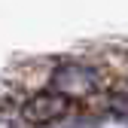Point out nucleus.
<instances>
[{
  "instance_id": "nucleus-1",
  "label": "nucleus",
  "mask_w": 128,
  "mask_h": 128,
  "mask_svg": "<svg viewBox=\"0 0 128 128\" xmlns=\"http://www.w3.org/2000/svg\"><path fill=\"white\" fill-rule=\"evenodd\" d=\"M52 88L73 98V94H88L94 88H101V73L94 67H86V64H64V67L55 70L52 76Z\"/></svg>"
},
{
  "instance_id": "nucleus-2",
  "label": "nucleus",
  "mask_w": 128,
  "mask_h": 128,
  "mask_svg": "<svg viewBox=\"0 0 128 128\" xmlns=\"http://www.w3.org/2000/svg\"><path fill=\"white\" fill-rule=\"evenodd\" d=\"M67 110H70V98L52 88V92H40V94H34V98L22 107V116H24L28 122H34V125H46V122L61 119Z\"/></svg>"
}]
</instances>
